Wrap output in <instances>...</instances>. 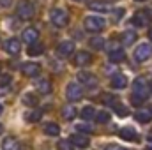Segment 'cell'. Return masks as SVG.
Listing matches in <instances>:
<instances>
[{"mask_svg": "<svg viewBox=\"0 0 152 150\" xmlns=\"http://www.w3.org/2000/svg\"><path fill=\"white\" fill-rule=\"evenodd\" d=\"M34 14H36V7H34V4H32L30 0H21V2L16 5V16H18L20 20H23V21L32 20Z\"/></svg>", "mask_w": 152, "mask_h": 150, "instance_id": "1", "label": "cell"}, {"mask_svg": "<svg viewBox=\"0 0 152 150\" xmlns=\"http://www.w3.org/2000/svg\"><path fill=\"white\" fill-rule=\"evenodd\" d=\"M83 27L87 32H92V34H97L101 32L104 27H106V21L101 18V16H87L83 20Z\"/></svg>", "mask_w": 152, "mask_h": 150, "instance_id": "2", "label": "cell"}, {"mask_svg": "<svg viewBox=\"0 0 152 150\" xmlns=\"http://www.w3.org/2000/svg\"><path fill=\"white\" fill-rule=\"evenodd\" d=\"M50 20H51V23H53L55 27L62 28V27H66V25L69 23V12H67L66 9L55 7V9H51V12H50Z\"/></svg>", "mask_w": 152, "mask_h": 150, "instance_id": "3", "label": "cell"}, {"mask_svg": "<svg viewBox=\"0 0 152 150\" xmlns=\"http://www.w3.org/2000/svg\"><path fill=\"white\" fill-rule=\"evenodd\" d=\"M81 95H83V88L78 83H69L66 87V97H67V101H80Z\"/></svg>", "mask_w": 152, "mask_h": 150, "instance_id": "4", "label": "cell"}, {"mask_svg": "<svg viewBox=\"0 0 152 150\" xmlns=\"http://www.w3.org/2000/svg\"><path fill=\"white\" fill-rule=\"evenodd\" d=\"M108 58H110L113 64H118V62H122V60L126 58V53H124L122 48H118L117 42H112V44H110V51H108Z\"/></svg>", "mask_w": 152, "mask_h": 150, "instance_id": "5", "label": "cell"}, {"mask_svg": "<svg viewBox=\"0 0 152 150\" xmlns=\"http://www.w3.org/2000/svg\"><path fill=\"white\" fill-rule=\"evenodd\" d=\"M21 37H23V42H25V44L32 46V44H36V42H37V39H39V30H37V28H34V27H27V28L23 30Z\"/></svg>", "mask_w": 152, "mask_h": 150, "instance_id": "6", "label": "cell"}, {"mask_svg": "<svg viewBox=\"0 0 152 150\" xmlns=\"http://www.w3.org/2000/svg\"><path fill=\"white\" fill-rule=\"evenodd\" d=\"M57 53H58L60 57H64V58L71 57V55L75 53V42H73V41H62V42L57 46Z\"/></svg>", "mask_w": 152, "mask_h": 150, "instance_id": "7", "label": "cell"}, {"mask_svg": "<svg viewBox=\"0 0 152 150\" xmlns=\"http://www.w3.org/2000/svg\"><path fill=\"white\" fill-rule=\"evenodd\" d=\"M151 53H152L151 44L143 42V44H140V46L136 48V51H134V58H136L138 62H145V60L151 57Z\"/></svg>", "mask_w": 152, "mask_h": 150, "instance_id": "8", "label": "cell"}, {"mask_svg": "<svg viewBox=\"0 0 152 150\" xmlns=\"http://www.w3.org/2000/svg\"><path fill=\"white\" fill-rule=\"evenodd\" d=\"M133 95H138V97H142V99H145L149 94V88H147V85H145V81L142 79V78H138V79H134V83H133Z\"/></svg>", "mask_w": 152, "mask_h": 150, "instance_id": "9", "label": "cell"}, {"mask_svg": "<svg viewBox=\"0 0 152 150\" xmlns=\"http://www.w3.org/2000/svg\"><path fill=\"white\" fill-rule=\"evenodd\" d=\"M4 48H5V51H7L9 55H18V53L21 51V42H20V39L11 37V39L5 41Z\"/></svg>", "mask_w": 152, "mask_h": 150, "instance_id": "10", "label": "cell"}, {"mask_svg": "<svg viewBox=\"0 0 152 150\" xmlns=\"http://www.w3.org/2000/svg\"><path fill=\"white\" fill-rule=\"evenodd\" d=\"M39 71H41V67H39V64H36V62H25L21 66V73L25 76H30V78H36L39 74Z\"/></svg>", "mask_w": 152, "mask_h": 150, "instance_id": "11", "label": "cell"}, {"mask_svg": "<svg viewBox=\"0 0 152 150\" xmlns=\"http://www.w3.org/2000/svg\"><path fill=\"white\" fill-rule=\"evenodd\" d=\"M133 23L136 27H147V23H151V16L147 11H138L134 16H133Z\"/></svg>", "mask_w": 152, "mask_h": 150, "instance_id": "12", "label": "cell"}, {"mask_svg": "<svg viewBox=\"0 0 152 150\" xmlns=\"http://www.w3.org/2000/svg\"><path fill=\"white\" fill-rule=\"evenodd\" d=\"M90 62H92V55L88 51H78L75 55V66H78V67L88 66Z\"/></svg>", "mask_w": 152, "mask_h": 150, "instance_id": "13", "label": "cell"}, {"mask_svg": "<svg viewBox=\"0 0 152 150\" xmlns=\"http://www.w3.org/2000/svg\"><path fill=\"white\" fill-rule=\"evenodd\" d=\"M2 150H21V143L14 136H7L2 141Z\"/></svg>", "mask_w": 152, "mask_h": 150, "instance_id": "14", "label": "cell"}, {"mask_svg": "<svg viewBox=\"0 0 152 150\" xmlns=\"http://www.w3.org/2000/svg\"><path fill=\"white\" fill-rule=\"evenodd\" d=\"M78 79H80L83 85H87V87H94V85L97 83L96 76L92 74V73H87V71H81V73H78Z\"/></svg>", "mask_w": 152, "mask_h": 150, "instance_id": "15", "label": "cell"}, {"mask_svg": "<svg viewBox=\"0 0 152 150\" xmlns=\"http://www.w3.org/2000/svg\"><path fill=\"white\" fill-rule=\"evenodd\" d=\"M120 138L122 140H126V141H138V134H136V131L133 129V127H124V129H120Z\"/></svg>", "mask_w": 152, "mask_h": 150, "instance_id": "16", "label": "cell"}, {"mask_svg": "<svg viewBox=\"0 0 152 150\" xmlns=\"http://www.w3.org/2000/svg\"><path fill=\"white\" fill-rule=\"evenodd\" d=\"M36 88H37L41 94H51V83H50V79H46V78H41V79H36Z\"/></svg>", "mask_w": 152, "mask_h": 150, "instance_id": "17", "label": "cell"}, {"mask_svg": "<svg viewBox=\"0 0 152 150\" xmlns=\"http://www.w3.org/2000/svg\"><path fill=\"white\" fill-rule=\"evenodd\" d=\"M71 143H73L75 147H78V149H87L90 141H88V138L83 136V134H73V136H71Z\"/></svg>", "mask_w": 152, "mask_h": 150, "instance_id": "18", "label": "cell"}, {"mask_svg": "<svg viewBox=\"0 0 152 150\" xmlns=\"http://www.w3.org/2000/svg\"><path fill=\"white\" fill-rule=\"evenodd\" d=\"M112 88H126V85H127V78L124 74H115L112 78Z\"/></svg>", "mask_w": 152, "mask_h": 150, "instance_id": "19", "label": "cell"}, {"mask_svg": "<svg viewBox=\"0 0 152 150\" xmlns=\"http://www.w3.org/2000/svg\"><path fill=\"white\" fill-rule=\"evenodd\" d=\"M88 9H90V11H96V12H108V11H110V7H108L104 2H97V0L88 2Z\"/></svg>", "mask_w": 152, "mask_h": 150, "instance_id": "20", "label": "cell"}, {"mask_svg": "<svg viewBox=\"0 0 152 150\" xmlns=\"http://www.w3.org/2000/svg\"><path fill=\"white\" fill-rule=\"evenodd\" d=\"M23 104H27L28 108H34V106H37V103H39V97L36 95V94H32V92H27L25 95H23Z\"/></svg>", "mask_w": 152, "mask_h": 150, "instance_id": "21", "label": "cell"}, {"mask_svg": "<svg viewBox=\"0 0 152 150\" xmlns=\"http://www.w3.org/2000/svg\"><path fill=\"white\" fill-rule=\"evenodd\" d=\"M44 134L46 136H58L60 134V127L55 124V122H48L44 125Z\"/></svg>", "mask_w": 152, "mask_h": 150, "instance_id": "22", "label": "cell"}, {"mask_svg": "<svg viewBox=\"0 0 152 150\" xmlns=\"http://www.w3.org/2000/svg\"><path fill=\"white\" fill-rule=\"evenodd\" d=\"M134 118L138 122H142V124H147V122L152 120V111H149V110H140V111L134 115Z\"/></svg>", "mask_w": 152, "mask_h": 150, "instance_id": "23", "label": "cell"}, {"mask_svg": "<svg viewBox=\"0 0 152 150\" xmlns=\"http://www.w3.org/2000/svg\"><path fill=\"white\" fill-rule=\"evenodd\" d=\"M41 117H42V111H39V110H32V111H27L23 115V118L27 120V122H39L41 120Z\"/></svg>", "mask_w": 152, "mask_h": 150, "instance_id": "24", "label": "cell"}, {"mask_svg": "<svg viewBox=\"0 0 152 150\" xmlns=\"http://www.w3.org/2000/svg\"><path fill=\"white\" fill-rule=\"evenodd\" d=\"M62 118H64V120H75L76 118V108L75 106H66V108H62Z\"/></svg>", "mask_w": 152, "mask_h": 150, "instance_id": "25", "label": "cell"}, {"mask_svg": "<svg viewBox=\"0 0 152 150\" xmlns=\"http://www.w3.org/2000/svg\"><path fill=\"white\" fill-rule=\"evenodd\" d=\"M134 41H136V34H134L133 30H126V32L122 34V44H126V46H131Z\"/></svg>", "mask_w": 152, "mask_h": 150, "instance_id": "26", "label": "cell"}, {"mask_svg": "<svg viewBox=\"0 0 152 150\" xmlns=\"http://www.w3.org/2000/svg\"><path fill=\"white\" fill-rule=\"evenodd\" d=\"M42 51H44V48H42V44H32V46H28V50H27V53L30 55V57H39V55H42Z\"/></svg>", "mask_w": 152, "mask_h": 150, "instance_id": "27", "label": "cell"}, {"mask_svg": "<svg viewBox=\"0 0 152 150\" xmlns=\"http://www.w3.org/2000/svg\"><path fill=\"white\" fill-rule=\"evenodd\" d=\"M81 118H83V120H92V118H96V110H94L92 106H85V108L81 110Z\"/></svg>", "mask_w": 152, "mask_h": 150, "instance_id": "28", "label": "cell"}, {"mask_svg": "<svg viewBox=\"0 0 152 150\" xmlns=\"http://www.w3.org/2000/svg\"><path fill=\"white\" fill-rule=\"evenodd\" d=\"M90 48H94V50H103V48H104V39L103 37H92L90 39Z\"/></svg>", "mask_w": 152, "mask_h": 150, "instance_id": "29", "label": "cell"}, {"mask_svg": "<svg viewBox=\"0 0 152 150\" xmlns=\"http://www.w3.org/2000/svg\"><path fill=\"white\" fill-rule=\"evenodd\" d=\"M110 118H112V115L108 111H99L96 113V120L99 122V124H106V122H110Z\"/></svg>", "mask_w": 152, "mask_h": 150, "instance_id": "30", "label": "cell"}, {"mask_svg": "<svg viewBox=\"0 0 152 150\" xmlns=\"http://www.w3.org/2000/svg\"><path fill=\"white\" fill-rule=\"evenodd\" d=\"M76 131H78V133H83V134H90L94 129H92V125H88V124L83 122V124H78V125H76Z\"/></svg>", "mask_w": 152, "mask_h": 150, "instance_id": "31", "label": "cell"}, {"mask_svg": "<svg viewBox=\"0 0 152 150\" xmlns=\"http://www.w3.org/2000/svg\"><path fill=\"white\" fill-rule=\"evenodd\" d=\"M115 113H117L118 117H127V115H129V110H127L126 106H122V104H115Z\"/></svg>", "mask_w": 152, "mask_h": 150, "instance_id": "32", "label": "cell"}, {"mask_svg": "<svg viewBox=\"0 0 152 150\" xmlns=\"http://www.w3.org/2000/svg\"><path fill=\"white\" fill-rule=\"evenodd\" d=\"M73 143L69 141V140H60L58 141V150H73Z\"/></svg>", "mask_w": 152, "mask_h": 150, "instance_id": "33", "label": "cell"}, {"mask_svg": "<svg viewBox=\"0 0 152 150\" xmlns=\"http://www.w3.org/2000/svg\"><path fill=\"white\" fill-rule=\"evenodd\" d=\"M11 83V76L9 74H2L0 76V87H7Z\"/></svg>", "mask_w": 152, "mask_h": 150, "instance_id": "34", "label": "cell"}, {"mask_svg": "<svg viewBox=\"0 0 152 150\" xmlns=\"http://www.w3.org/2000/svg\"><path fill=\"white\" fill-rule=\"evenodd\" d=\"M103 103H104V104H113L115 97L112 95V94H108V95H104V97H103Z\"/></svg>", "mask_w": 152, "mask_h": 150, "instance_id": "35", "label": "cell"}, {"mask_svg": "<svg viewBox=\"0 0 152 150\" xmlns=\"http://www.w3.org/2000/svg\"><path fill=\"white\" fill-rule=\"evenodd\" d=\"M131 103H133L134 106H140V104L143 103V99H142V97H138V95H133V97H131Z\"/></svg>", "mask_w": 152, "mask_h": 150, "instance_id": "36", "label": "cell"}, {"mask_svg": "<svg viewBox=\"0 0 152 150\" xmlns=\"http://www.w3.org/2000/svg\"><path fill=\"white\" fill-rule=\"evenodd\" d=\"M122 16H124V9H117V11L113 12V18H115V20H120Z\"/></svg>", "mask_w": 152, "mask_h": 150, "instance_id": "37", "label": "cell"}, {"mask_svg": "<svg viewBox=\"0 0 152 150\" xmlns=\"http://www.w3.org/2000/svg\"><path fill=\"white\" fill-rule=\"evenodd\" d=\"M11 4V0H0V5H4V7H7Z\"/></svg>", "mask_w": 152, "mask_h": 150, "instance_id": "38", "label": "cell"}, {"mask_svg": "<svg viewBox=\"0 0 152 150\" xmlns=\"http://www.w3.org/2000/svg\"><path fill=\"white\" fill-rule=\"evenodd\" d=\"M106 150H124L122 147H117V145H112V147H108Z\"/></svg>", "mask_w": 152, "mask_h": 150, "instance_id": "39", "label": "cell"}, {"mask_svg": "<svg viewBox=\"0 0 152 150\" xmlns=\"http://www.w3.org/2000/svg\"><path fill=\"white\" fill-rule=\"evenodd\" d=\"M149 90H151V92H152V79H151V81H149Z\"/></svg>", "mask_w": 152, "mask_h": 150, "instance_id": "40", "label": "cell"}, {"mask_svg": "<svg viewBox=\"0 0 152 150\" xmlns=\"http://www.w3.org/2000/svg\"><path fill=\"white\" fill-rule=\"evenodd\" d=\"M149 39H151V41H152V28H151V30H149Z\"/></svg>", "mask_w": 152, "mask_h": 150, "instance_id": "41", "label": "cell"}, {"mask_svg": "<svg viewBox=\"0 0 152 150\" xmlns=\"http://www.w3.org/2000/svg\"><path fill=\"white\" fill-rule=\"evenodd\" d=\"M2 111H4V106H2V104H0V115H2Z\"/></svg>", "mask_w": 152, "mask_h": 150, "instance_id": "42", "label": "cell"}, {"mask_svg": "<svg viewBox=\"0 0 152 150\" xmlns=\"http://www.w3.org/2000/svg\"><path fill=\"white\" fill-rule=\"evenodd\" d=\"M2 131H4V125H0V134H2Z\"/></svg>", "mask_w": 152, "mask_h": 150, "instance_id": "43", "label": "cell"}, {"mask_svg": "<svg viewBox=\"0 0 152 150\" xmlns=\"http://www.w3.org/2000/svg\"><path fill=\"white\" fill-rule=\"evenodd\" d=\"M136 2H145V0H136Z\"/></svg>", "mask_w": 152, "mask_h": 150, "instance_id": "44", "label": "cell"}, {"mask_svg": "<svg viewBox=\"0 0 152 150\" xmlns=\"http://www.w3.org/2000/svg\"><path fill=\"white\" fill-rule=\"evenodd\" d=\"M75 2H83V0H75Z\"/></svg>", "mask_w": 152, "mask_h": 150, "instance_id": "45", "label": "cell"}, {"mask_svg": "<svg viewBox=\"0 0 152 150\" xmlns=\"http://www.w3.org/2000/svg\"><path fill=\"white\" fill-rule=\"evenodd\" d=\"M0 67H2V66H0Z\"/></svg>", "mask_w": 152, "mask_h": 150, "instance_id": "46", "label": "cell"}]
</instances>
